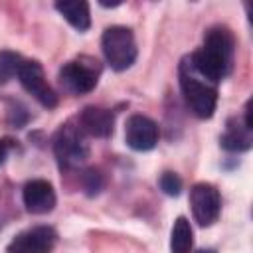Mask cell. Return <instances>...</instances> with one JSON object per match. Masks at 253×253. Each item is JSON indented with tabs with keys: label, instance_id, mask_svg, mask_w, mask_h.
<instances>
[{
	"label": "cell",
	"instance_id": "obj_1",
	"mask_svg": "<svg viewBox=\"0 0 253 253\" xmlns=\"http://www.w3.org/2000/svg\"><path fill=\"white\" fill-rule=\"evenodd\" d=\"M235 38L227 26H211L204 34V45L196 49L188 61L192 69L210 83L221 81L233 65Z\"/></svg>",
	"mask_w": 253,
	"mask_h": 253
},
{
	"label": "cell",
	"instance_id": "obj_2",
	"mask_svg": "<svg viewBox=\"0 0 253 253\" xmlns=\"http://www.w3.org/2000/svg\"><path fill=\"white\" fill-rule=\"evenodd\" d=\"M180 89L190 111L198 119H210L213 115L217 105V87L200 77L192 69L188 57L180 63Z\"/></svg>",
	"mask_w": 253,
	"mask_h": 253
},
{
	"label": "cell",
	"instance_id": "obj_3",
	"mask_svg": "<svg viewBox=\"0 0 253 253\" xmlns=\"http://www.w3.org/2000/svg\"><path fill=\"white\" fill-rule=\"evenodd\" d=\"M101 47L105 53L107 63L115 71H125L128 69L134 59H136V42L134 34L126 26H109L103 32L101 38Z\"/></svg>",
	"mask_w": 253,
	"mask_h": 253
},
{
	"label": "cell",
	"instance_id": "obj_4",
	"mask_svg": "<svg viewBox=\"0 0 253 253\" xmlns=\"http://www.w3.org/2000/svg\"><path fill=\"white\" fill-rule=\"evenodd\" d=\"M101 75V63L95 57L79 55L73 61H67L59 69V83L73 95L91 93L97 87Z\"/></svg>",
	"mask_w": 253,
	"mask_h": 253
},
{
	"label": "cell",
	"instance_id": "obj_5",
	"mask_svg": "<svg viewBox=\"0 0 253 253\" xmlns=\"http://www.w3.org/2000/svg\"><path fill=\"white\" fill-rule=\"evenodd\" d=\"M53 154L63 168H73L89 158V144L79 125L65 123L53 136Z\"/></svg>",
	"mask_w": 253,
	"mask_h": 253
},
{
	"label": "cell",
	"instance_id": "obj_6",
	"mask_svg": "<svg viewBox=\"0 0 253 253\" xmlns=\"http://www.w3.org/2000/svg\"><path fill=\"white\" fill-rule=\"evenodd\" d=\"M190 206L192 215L202 227H210L217 221L221 211V196L213 184L198 182L190 190Z\"/></svg>",
	"mask_w": 253,
	"mask_h": 253
},
{
	"label": "cell",
	"instance_id": "obj_7",
	"mask_svg": "<svg viewBox=\"0 0 253 253\" xmlns=\"http://www.w3.org/2000/svg\"><path fill=\"white\" fill-rule=\"evenodd\" d=\"M18 79L22 83V87L45 109H53L57 105V95L51 89V85L45 81V73L40 61L36 59H24L20 71H18Z\"/></svg>",
	"mask_w": 253,
	"mask_h": 253
},
{
	"label": "cell",
	"instance_id": "obj_8",
	"mask_svg": "<svg viewBox=\"0 0 253 253\" xmlns=\"http://www.w3.org/2000/svg\"><path fill=\"white\" fill-rule=\"evenodd\" d=\"M55 241H57V233L53 227L36 225L32 229L18 233L10 241L8 253H51Z\"/></svg>",
	"mask_w": 253,
	"mask_h": 253
},
{
	"label": "cell",
	"instance_id": "obj_9",
	"mask_svg": "<svg viewBox=\"0 0 253 253\" xmlns=\"http://www.w3.org/2000/svg\"><path fill=\"white\" fill-rule=\"evenodd\" d=\"M158 125L146 115H132L125 125V140L136 152L152 150L158 142Z\"/></svg>",
	"mask_w": 253,
	"mask_h": 253
},
{
	"label": "cell",
	"instance_id": "obj_10",
	"mask_svg": "<svg viewBox=\"0 0 253 253\" xmlns=\"http://www.w3.org/2000/svg\"><path fill=\"white\" fill-rule=\"evenodd\" d=\"M22 200H24L26 210L30 213H36V215L49 213L55 208V202H57L53 186L47 180H42V178L26 182V186L22 190Z\"/></svg>",
	"mask_w": 253,
	"mask_h": 253
},
{
	"label": "cell",
	"instance_id": "obj_11",
	"mask_svg": "<svg viewBox=\"0 0 253 253\" xmlns=\"http://www.w3.org/2000/svg\"><path fill=\"white\" fill-rule=\"evenodd\" d=\"M79 128L97 138H109L115 128V115L109 109L89 105L79 115Z\"/></svg>",
	"mask_w": 253,
	"mask_h": 253
},
{
	"label": "cell",
	"instance_id": "obj_12",
	"mask_svg": "<svg viewBox=\"0 0 253 253\" xmlns=\"http://www.w3.org/2000/svg\"><path fill=\"white\" fill-rule=\"evenodd\" d=\"M219 144L229 152H245L251 148V128L241 125L239 119H229L225 132L219 136Z\"/></svg>",
	"mask_w": 253,
	"mask_h": 253
},
{
	"label": "cell",
	"instance_id": "obj_13",
	"mask_svg": "<svg viewBox=\"0 0 253 253\" xmlns=\"http://www.w3.org/2000/svg\"><path fill=\"white\" fill-rule=\"evenodd\" d=\"M55 10L79 32L89 30L91 26V14L89 4L83 0H67V2H55Z\"/></svg>",
	"mask_w": 253,
	"mask_h": 253
},
{
	"label": "cell",
	"instance_id": "obj_14",
	"mask_svg": "<svg viewBox=\"0 0 253 253\" xmlns=\"http://www.w3.org/2000/svg\"><path fill=\"white\" fill-rule=\"evenodd\" d=\"M192 245H194L192 225L184 215H180V217H176L172 231H170V251L172 253H190Z\"/></svg>",
	"mask_w": 253,
	"mask_h": 253
},
{
	"label": "cell",
	"instance_id": "obj_15",
	"mask_svg": "<svg viewBox=\"0 0 253 253\" xmlns=\"http://www.w3.org/2000/svg\"><path fill=\"white\" fill-rule=\"evenodd\" d=\"M22 63H24V59L20 53L10 51V49H2L0 51V85H6L10 79L18 77Z\"/></svg>",
	"mask_w": 253,
	"mask_h": 253
},
{
	"label": "cell",
	"instance_id": "obj_16",
	"mask_svg": "<svg viewBox=\"0 0 253 253\" xmlns=\"http://www.w3.org/2000/svg\"><path fill=\"white\" fill-rule=\"evenodd\" d=\"M158 184H160V190H162L166 196H180V192H182V178H180L176 172L166 170V172L160 176Z\"/></svg>",
	"mask_w": 253,
	"mask_h": 253
},
{
	"label": "cell",
	"instance_id": "obj_17",
	"mask_svg": "<svg viewBox=\"0 0 253 253\" xmlns=\"http://www.w3.org/2000/svg\"><path fill=\"white\" fill-rule=\"evenodd\" d=\"M85 188L89 190V194H97L101 190V174L97 170L85 172Z\"/></svg>",
	"mask_w": 253,
	"mask_h": 253
},
{
	"label": "cell",
	"instance_id": "obj_18",
	"mask_svg": "<svg viewBox=\"0 0 253 253\" xmlns=\"http://www.w3.org/2000/svg\"><path fill=\"white\" fill-rule=\"evenodd\" d=\"M8 148H10V146H8V142H6V140H0V164H2L4 160H6Z\"/></svg>",
	"mask_w": 253,
	"mask_h": 253
},
{
	"label": "cell",
	"instance_id": "obj_19",
	"mask_svg": "<svg viewBox=\"0 0 253 253\" xmlns=\"http://www.w3.org/2000/svg\"><path fill=\"white\" fill-rule=\"evenodd\" d=\"M196 253H215L213 249H200V251H196Z\"/></svg>",
	"mask_w": 253,
	"mask_h": 253
}]
</instances>
